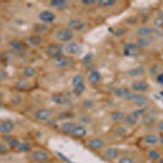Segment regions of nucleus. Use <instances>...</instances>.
Wrapping results in <instances>:
<instances>
[{"label": "nucleus", "instance_id": "obj_1", "mask_svg": "<svg viewBox=\"0 0 163 163\" xmlns=\"http://www.w3.org/2000/svg\"><path fill=\"white\" fill-rule=\"evenodd\" d=\"M125 99L128 102H133L135 103L136 106L139 107V108L145 107L146 105H148L149 100L148 97H147L144 95L141 94V93H131L129 92L128 94L125 97Z\"/></svg>", "mask_w": 163, "mask_h": 163}, {"label": "nucleus", "instance_id": "obj_2", "mask_svg": "<svg viewBox=\"0 0 163 163\" xmlns=\"http://www.w3.org/2000/svg\"><path fill=\"white\" fill-rule=\"evenodd\" d=\"M124 55L128 57H138L141 53V47L138 44L129 43L124 46Z\"/></svg>", "mask_w": 163, "mask_h": 163}, {"label": "nucleus", "instance_id": "obj_3", "mask_svg": "<svg viewBox=\"0 0 163 163\" xmlns=\"http://www.w3.org/2000/svg\"><path fill=\"white\" fill-rule=\"evenodd\" d=\"M46 54L52 58H58L61 57L62 54V46L58 43H52L48 45Z\"/></svg>", "mask_w": 163, "mask_h": 163}, {"label": "nucleus", "instance_id": "obj_4", "mask_svg": "<svg viewBox=\"0 0 163 163\" xmlns=\"http://www.w3.org/2000/svg\"><path fill=\"white\" fill-rule=\"evenodd\" d=\"M52 115V112L45 108L39 109L34 112V117L36 120L39 121L47 120L50 118Z\"/></svg>", "mask_w": 163, "mask_h": 163}, {"label": "nucleus", "instance_id": "obj_5", "mask_svg": "<svg viewBox=\"0 0 163 163\" xmlns=\"http://www.w3.org/2000/svg\"><path fill=\"white\" fill-rule=\"evenodd\" d=\"M39 18L42 22L45 23H51L53 22L56 19V15L55 13H53L49 10H44L40 13L39 15Z\"/></svg>", "mask_w": 163, "mask_h": 163}, {"label": "nucleus", "instance_id": "obj_6", "mask_svg": "<svg viewBox=\"0 0 163 163\" xmlns=\"http://www.w3.org/2000/svg\"><path fill=\"white\" fill-rule=\"evenodd\" d=\"M74 34L70 29H62L57 34V37L60 41H68L73 38Z\"/></svg>", "mask_w": 163, "mask_h": 163}, {"label": "nucleus", "instance_id": "obj_7", "mask_svg": "<svg viewBox=\"0 0 163 163\" xmlns=\"http://www.w3.org/2000/svg\"><path fill=\"white\" fill-rule=\"evenodd\" d=\"M49 158V155L44 151H36L32 154V159L36 162H42L47 161Z\"/></svg>", "mask_w": 163, "mask_h": 163}, {"label": "nucleus", "instance_id": "obj_8", "mask_svg": "<svg viewBox=\"0 0 163 163\" xmlns=\"http://www.w3.org/2000/svg\"><path fill=\"white\" fill-rule=\"evenodd\" d=\"M69 27H70V30H75L76 31H82L86 26V23L82 20H79V19H74V20H71L68 23Z\"/></svg>", "mask_w": 163, "mask_h": 163}, {"label": "nucleus", "instance_id": "obj_9", "mask_svg": "<svg viewBox=\"0 0 163 163\" xmlns=\"http://www.w3.org/2000/svg\"><path fill=\"white\" fill-rule=\"evenodd\" d=\"M65 51L69 55H75L79 54L81 52V46L77 43L70 42L66 45L65 47Z\"/></svg>", "mask_w": 163, "mask_h": 163}, {"label": "nucleus", "instance_id": "obj_10", "mask_svg": "<svg viewBox=\"0 0 163 163\" xmlns=\"http://www.w3.org/2000/svg\"><path fill=\"white\" fill-rule=\"evenodd\" d=\"M51 99L54 103L58 105H65L69 103L68 99L62 94H60V93H55V94L52 95Z\"/></svg>", "mask_w": 163, "mask_h": 163}, {"label": "nucleus", "instance_id": "obj_11", "mask_svg": "<svg viewBox=\"0 0 163 163\" xmlns=\"http://www.w3.org/2000/svg\"><path fill=\"white\" fill-rule=\"evenodd\" d=\"M54 64L55 66L60 68H64V67H67L70 66L71 64V60L69 58H63V57H59L56 58L54 61Z\"/></svg>", "mask_w": 163, "mask_h": 163}, {"label": "nucleus", "instance_id": "obj_12", "mask_svg": "<svg viewBox=\"0 0 163 163\" xmlns=\"http://www.w3.org/2000/svg\"><path fill=\"white\" fill-rule=\"evenodd\" d=\"M14 129V123L12 121H4L0 123V133L8 134Z\"/></svg>", "mask_w": 163, "mask_h": 163}, {"label": "nucleus", "instance_id": "obj_13", "mask_svg": "<svg viewBox=\"0 0 163 163\" xmlns=\"http://www.w3.org/2000/svg\"><path fill=\"white\" fill-rule=\"evenodd\" d=\"M105 144L102 139L98 138H92V139L89 140L88 142V146L89 148H91L93 150H98L102 149L104 147Z\"/></svg>", "mask_w": 163, "mask_h": 163}, {"label": "nucleus", "instance_id": "obj_14", "mask_svg": "<svg viewBox=\"0 0 163 163\" xmlns=\"http://www.w3.org/2000/svg\"><path fill=\"white\" fill-rule=\"evenodd\" d=\"M103 155L106 159L112 160V159H115L118 157L119 152L117 149L114 148V147H110L104 152Z\"/></svg>", "mask_w": 163, "mask_h": 163}, {"label": "nucleus", "instance_id": "obj_15", "mask_svg": "<svg viewBox=\"0 0 163 163\" xmlns=\"http://www.w3.org/2000/svg\"><path fill=\"white\" fill-rule=\"evenodd\" d=\"M131 87L136 91H145L148 89L149 84L144 81H135L131 84Z\"/></svg>", "mask_w": 163, "mask_h": 163}, {"label": "nucleus", "instance_id": "obj_16", "mask_svg": "<svg viewBox=\"0 0 163 163\" xmlns=\"http://www.w3.org/2000/svg\"><path fill=\"white\" fill-rule=\"evenodd\" d=\"M28 42L33 46H38L43 42V38L39 35H31L27 39Z\"/></svg>", "mask_w": 163, "mask_h": 163}, {"label": "nucleus", "instance_id": "obj_17", "mask_svg": "<svg viewBox=\"0 0 163 163\" xmlns=\"http://www.w3.org/2000/svg\"><path fill=\"white\" fill-rule=\"evenodd\" d=\"M72 135L76 137H79V138L84 137L86 135V129L84 126H81V125H76L73 131Z\"/></svg>", "mask_w": 163, "mask_h": 163}, {"label": "nucleus", "instance_id": "obj_18", "mask_svg": "<svg viewBox=\"0 0 163 163\" xmlns=\"http://www.w3.org/2000/svg\"><path fill=\"white\" fill-rule=\"evenodd\" d=\"M157 31L156 29L150 27V26H143L141 27L138 31V34L141 36H146L151 35V34H154V33H157Z\"/></svg>", "mask_w": 163, "mask_h": 163}, {"label": "nucleus", "instance_id": "obj_19", "mask_svg": "<svg viewBox=\"0 0 163 163\" xmlns=\"http://www.w3.org/2000/svg\"><path fill=\"white\" fill-rule=\"evenodd\" d=\"M123 120H124V123L127 125V126H133L137 123V122H138V117H136V116L135 115L133 112H131V113H130L129 115L126 116Z\"/></svg>", "mask_w": 163, "mask_h": 163}, {"label": "nucleus", "instance_id": "obj_20", "mask_svg": "<svg viewBox=\"0 0 163 163\" xmlns=\"http://www.w3.org/2000/svg\"><path fill=\"white\" fill-rule=\"evenodd\" d=\"M76 125L77 124L74 123H72V122L64 123L62 124L61 129L63 132L69 133V134H72L74 128H75Z\"/></svg>", "mask_w": 163, "mask_h": 163}, {"label": "nucleus", "instance_id": "obj_21", "mask_svg": "<svg viewBox=\"0 0 163 163\" xmlns=\"http://www.w3.org/2000/svg\"><path fill=\"white\" fill-rule=\"evenodd\" d=\"M100 79H101V75L96 70H92L88 76V80H89L90 83L92 84H98Z\"/></svg>", "mask_w": 163, "mask_h": 163}, {"label": "nucleus", "instance_id": "obj_22", "mask_svg": "<svg viewBox=\"0 0 163 163\" xmlns=\"http://www.w3.org/2000/svg\"><path fill=\"white\" fill-rule=\"evenodd\" d=\"M144 141L146 144L150 145H154L156 144L157 143H158L159 141V138L156 135L154 134H150L147 135L144 137Z\"/></svg>", "mask_w": 163, "mask_h": 163}, {"label": "nucleus", "instance_id": "obj_23", "mask_svg": "<svg viewBox=\"0 0 163 163\" xmlns=\"http://www.w3.org/2000/svg\"><path fill=\"white\" fill-rule=\"evenodd\" d=\"M10 45L11 47H13L16 51H22L24 49V46H25V44L22 43L21 41H18V40H13L10 42Z\"/></svg>", "mask_w": 163, "mask_h": 163}, {"label": "nucleus", "instance_id": "obj_24", "mask_svg": "<svg viewBox=\"0 0 163 163\" xmlns=\"http://www.w3.org/2000/svg\"><path fill=\"white\" fill-rule=\"evenodd\" d=\"M114 135L115 136L118 137V138H124L127 136V130L123 127H121V126H117L116 127L113 131Z\"/></svg>", "mask_w": 163, "mask_h": 163}, {"label": "nucleus", "instance_id": "obj_25", "mask_svg": "<svg viewBox=\"0 0 163 163\" xmlns=\"http://www.w3.org/2000/svg\"><path fill=\"white\" fill-rule=\"evenodd\" d=\"M144 72H145L144 68L143 67L140 66L130 70L128 71V75L131 76V77H136V76L142 75V74H144Z\"/></svg>", "mask_w": 163, "mask_h": 163}, {"label": "nucleus", "instance_id": "obj_26", "mask_svg": "<svg viewBox=\"0 0 163 163\" xmlns=\"http://www.w3.org/2000/svg\"><path fill=\"white\" fill-rule=\"evenodd\" d=\"M34 31L36 33H44L45 31H47L48 27L46 24L44 23H36L34 25Z\"/></svg>", "mask_w": 163, "mask_h": 163}, {"label": "nucleus", "instance_id": "obj_27", "mask_svg": "<svg viewBox=\"0 0 163 163\" xmlns=\"http://www.w3.org/2000/svg\"><path fill=\"white\" fill-rule=\"evenodd\" d=\"M155 121H156L155 116H154L153 115H151V114L146 115L145 117H144L143 120H142V123H143V124L146 125V126H150V125L153 124Z\"/></svg>", "mask_w": 163, "mask_h": 163}, {"label": "nucleus", "instance_id": "obj_28", "mask_svg": "<svg viewBox=\"0 0 163 163\" xmlns=\"http://www.w3.org/2000/svg\"><path fill=\"white\" fill-rule=\"evenodd\" d=\"M15 86L19 90H26L29 88L30 84H29L28 81L21 80V81H17L16 84H15Z\"/></svg>", "mask_w": 163, "mask_h": 163}, {"label": "nucleus", "instance_id": "obj_29", "mask_svg": "<svg viewBox=\"0 0 163 163\" xmlns=\"http://www.w3.org/2000/svg\"><path fill=\"white\" fill-rule=\"evenodd\" d=\"M129 90L126 88H118L115 90V96H118V97H123L125 98L129 93Z\"/></svg>", "mask_w": 163, "mask_h": 163}, {"label": "nucleus", "instance_id": "obj_30", "mask_svg": "<svg viewBox=\"0 0 163 163\" xmlns=\"http://www.w3.org/2000/svg\"><path fill=\"white\" fill-rule=\"evenodd\" d=\"M125 117L124 113L120 111H115L111 114V118L114 121H120L123 120Z\"/></svg>", "mask_w": 163, "mask_h": 163}, {"label": "nucleus", "instance_id": "obj_31", "mask_svg": "<svg viewBox=\"0 0 163 163\" xmlns=\"http://www.w3.org/2000/svg\"><path fill=\"white\" fill-rule=\"evenodd\" d=\"M36 74V70L31 67H27L24 69L23 75L26 78H31Z\"/></svg>", "mask_w": 163, "mask_h": 163}, {"label": "nucleus", "instance_id": "obj_32", "mask_svg": "<svg viewBox=\"0 0 163 163\" xmlns=\"http://www.w3.org/2000/svg\"><path fill=\"white\" fill-rule=\"evenodd\" d=\"M83 81H84V77L81 75H80V74H79V75H76L74 76L73 79L72 80V84L76 87V86H79V85L82 84Z\"/></svg>", "mask_w": 163, "mask_h": 163}, {"label": "nucleus", "instance_id": "obj_33", "mask_svg": "<svg viewBox=\"0 0 163 163\" xmlns=\"http://www.w3.org/2000/svg\"><path fill=\"white\" fill-rule=\"evenodd\" d=\"M99 4L103 7H112L115 4L116 1L115 0H100L99 1Z\"/></svg>", "mask_w": 163, "mask_h": 163}, {"label": "nucleus", "instance_id": "obj_34", "mask_svg": "<svg viewBox=\"0 0 163 163\" xmlns=\"http://www.w3.org/2000/svg\"><path fill=\"white\" fill-rule=\"evenodd\" d=\"M22 98L20 95H14L11 99V104L13 106H18L22 103Z\"/></svg>", "mask_w": 163, "mask_h": 163}, {"label": "nucleus", "instance_id": "obj_35", "mask_svg": "<svg viewBox=\"0 0 163 163\" xmlns=\"http://www.w3.org/2000/svg\"><path fill=\"white\" fill-rule=\"evenodd\" d=\"M66 4V1L65 0H52L50 1V4L54 7H62Z\"/></svg>", "mask_w": 163, "mask_h": 163}, {"label": "nucleus", "instance_id": "obj_36", "mask_svg": "<svg viewBox=\"0 0 163 163\" xmlns=\"http://www.w3.org/2000/svg\"><path fill=\"white\" fill-rule=\"evenodd\" d=\"M138 46L143 47V46H147L150 44L151 41L149 38L147 37H142L138 39Z\"/></svg>", "mask_w": 163, "mask_h": 163}, {"label": "nucleus", "instance_id": "obj_37", "mask_svg": "<svg viewBox=\"0 0 163 163\" xmlns=\"http://www.w3.org/2000/svg\"><path fill=\"white\" fill-rule=\"evenodd\" d=\"M149 156L153 160H159L160 159V154L156 150H150L149 152Z\"/></svg>", "mask_w": 163, "mask_h": 163}, {"label": "nucleus", "instance_id": "obj_38", "mask_svg": "<svg viewBox=\"0 0 163 163\" xmlns=\"http://www.w3.org/2000/svg\"><path fill=\"white\" fill-rule=\"evenodd\" d=\"M18 149L20 152H27V151L30 150L31 146L28 143L19 144V145L18 146Z\"/></svg>", "mask_w": 163, "mask_h": 163}, {"label": "nucleus", "instance_id": "obj_39", "mask_svg": "<svg viewBox=\"0 0 163 163\" xmlns=\"http://www.w3.org/2000/svg\"><path fill=\"white\" fill-rule=\"evenodd\" d=\"M85 89H86V86H84V84H81L79 85V86H76L75 88H74V93H75V94L76 95H80L84 91H85Z\"/></svg>", "mask_w": 163, "mask_h": 163}, {"label": "nucleus", "instance_id": "obj_40", "mask_svg": "<svg viewBox=\"0 0 163 163\" xmlns=\"http://www.w3.org/2000/svg\"><path fill=\"white\" fill-rule=\"evenodd\" d=\"M93 55L92 54H88V55H86V56L84 57V60H83V62H84V64L85 65H89L90 63H91V60H92Z\"/></svg>", "mask_w": 163, "mask_h": 163}, {"label": "nucleus", "instance_id": "obj_41", "mask_svg": "<svg viewBox=\"0 0 163 163\" xmlns=\"http://www.w3.org/2000/svg\"><path fill=\"white\" fill-rule=\"evenodd\" d=\"M11 58H12V53L10 52H3L1 55V60H2V61L8 62Z\"/></svg>", "mask_w": 163, "mask_h": 163}, {"label": "nucleus", "instance_id": "obj_42", "mask_svg": "<svg viewBox=\"0 0 163 163\" xmlns=\"http://www.w3.org/2000/svg\"><path fill=\"white\" fill-rule=\"evenodd\" d=\"M145 112H146V108H144V107H142V108L137 109V110H134L133 112V113L134 114V115H136V117H138V118H139L140 116L143 115L145 113Z\"/></svg>", "mask_w": 163, "mask_h": 163}, {"label": "nucleus", "instance_id": "obj_43", "mask_svg": "<svg viewBox=\"0 0 163 163\" xmlns=\"http://www.w3.org/2000/svg\"><path fill=\"white\" fill-rule=\"evenodd\" d=\"M93 106V102L92 100L86 99L83 102V107L86 109H90Z\"/></svg>", "mask_w": 163, "mask_h": 163}, {"label": "nucleus", "instance_id": "obj_44", "mask_svg": "<svg viewBox=\"0 0 163 163\" xmlns=\"http://www.w3.org/2000/svg\"><path fill=\"white\" fill-rule=\"evenodd\" d=\"M154 24L155 26L157 28H162V17H159V18H156L154 21Z\"/></svg>", "mask_w": 163, "mask_h": 163}, {"label": "nucleus", "instance_id": "obj_45", "mask_svg": "<svg viewBox=\"0 0 163 163\" xmlns=\"http://www.w3.org/2000/svg\"><path fill=\"white\" fill-rule=\"evenodd\" d=\"M118 163H134V162H133V160L131 158V157H125L120 159Z\"/></svg>", "mask_w": 163, "mask_h": 163}, {"label": "nucleus", "instance_id": "obj_46", "mask_svg": "<svg viewBox=\"0 0 163 163\" xmlns=\"http://www.w3.org/2000/svg\"><path fill=\"white\" fill-rule=\"evenodd\" d=\"M8 151V148L4 144H0V155L4 154Z\"/></svg>", "mask_w": 163, "mask_h": 163}, {"label": "nucleus", "instance_id": "obj_47", "mask_svg": "<svg viewBox=\"0 0 163 163\" xmlns=\"http://www.w3.org/2000/svg\"><path fill=\"white\" fill-rule=\"evenodd\" d=\"M7 77V75L6 73L4 70H0V81L5 79Z\"/></svg>", "mask_w": 163, "mask_h": 163}, {"label": "nucleus", "instance_id": "obj_48", "mask_svg": "<svg viewBox=\"0 0 163 163\" xmlns=\"http://www.w3.org/2000/svg\"><path fill=\"white\" fill-rule=\"evenodd\" d=\"M162 81H163V79H162V74H158L157 76V82L159 84H162Z\"/></svg>", "mask_w": 163, "mask_h": 163}, {"label": "nucleus", "instance_id": "obj_49", "mask_svg": "<svg viewBox=\"0 0 163 163\" xmlns=\"http://www.w3.org/2000/svg\"><path fill=\"white\" fill-rule=\"evenodd\" d=\"M81 2L84 4H92L95 3V1L94 0H83V1H81Z\"/></svg>", "mask_w": 163, "mask_h": 163}, {"label": "nucleus", "instance_id": "obj_50", "mask_svg": "<svg viewBox=\"0 0 163 163\" xmlns=\"http://www.w3.org/2000/svg\"><path fill=\"white\" fill-rule=\"evenodd\" d=\"M81 121L84 123H88V119L87 117H81Z\"/></svg>", "mask_w": 163, "mask_h": 163}, {"label": "nucleus", "instance_id": "obj_51", "mask_svg": "<svg viewBox=\"0 0 163 163\" xmlns=\"http://www.w3.org/2000/svg\"><path fill=\"white\" fill-rule=\"evenodd\" d=\"M3 98H4V95H3L2 92L0 91V100H2Z\"/></svg>", "mask_w": 163, "mask_h": 163}, {"label": "nucleus", "instance_id": "obj_52", "mask_svg": "<svg viewBox=\"0 0 163 163\" xmlns=\"http://www.w3.org/2000/svg\"><path fill=\"white\" fill-rule=\"evenodd\" d=\"M159 130H161V131H162V128H163V126H162V122H160V123H159Z\"/></svg>", "mask_w": 163, "mask_h": 163}, {"label": "nucleus", "instance_id": "obj_53", "mask_svg": "<svg viewBox=\"0 0 163 163\" xmlns=\"http://www.w3.org/2000/svg\"><path fill=\"white\" fill-rule=\"evenodd\" d=\"M37 163H50V162H47V161H46V162H37Z\"/></svg>", "mask_w": 163, "mask_h": 163}, {"label": "nucleus", "instance_id": "obj_54", "mask_svg": "<svg viewBox=\"0 0 163 163\" xmlns=\"http://www.w3.org/2000/svg\"><path fill=\"white\" fill-rule=\"evenodd\" d=\"M158 163H162V159H159Z\"/></svg>", "mask_w": 163, "mask_h": 163}, {"label": "nucleus", "instance_id": "obj_55", "mask_svg": "<svg viewBox=\"0 0 163 163\" xmlns=\"http://www.w3.org/2000/svg\"><path fill=\"white\" fill-rule=\"evenodd\" d=\"M0 42H1V39H0Z\"/></svg>", "mask_w": 163, "mask_h": 163}]
</instances>
